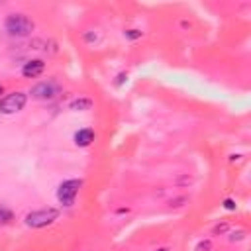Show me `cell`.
I'll return each instance as SVG.
<instances>
[{"instance_id": "cell-1", "label": "cell", "mask_w": 251, "mask_h": 251, "mask_svg": "<svg viewBox=\"0 0 251 251\" xmlns=\"http://www.w3.org/2000/svg\"><path fill=\"white\" fill-rule=\"evenodd\" d=\"M4 29L12 37H25L33 29V22L24 14H10L4 22Z\"/></svg>"}, {"instance_id": "cell-2", "label": "cell", "mask_w": 251, "mask_h": 251, "mask_svg": "<svg viewBox=\"0 0 251 251\" xmlns=\"http://www.w3.org/2000/svg\"><path fill=\"white\" fill-rule=\"evenodd\" d=\"M59 212L55 208H43V210H33L25 216V224L29 227H45L57 220Z\"/></svg>"}, {"instance_id": "cell-3", "label": "cell", "mask_w": 251, "mask_h": 251, "mask_svg": "<svg viewBox=\"0 0 251 251\" xmlns=\"http://www.w3.org/2000/svg\"><path fill=\"white\" fill-rule=\"evenodd\" d=\"M80 184H82V182L76 180V178H71V180L61 182L59 188H57V198H59V202H61L63 206H71V204L75 202L76 194H78Z\"/></svg>"}, {"instance_id": "cell-4", "label": "cell", "mask_w": 251, "mask_h": 251, "mask_svg": "<svg viewBox=\"0 0 251 251\" xmlns=\"http://www.w3.org/2000/svg\"><path fill=\"white\" fill-rule=\"evenodd\" d=\"M27 102V96L24 92H12L0 100V112L2 114H16L20 112Z\"/></svg>"}, {"instance_id": "cell-5", "label": "cell", "mask_w": 251, "mask_h": 251, "mask_svg": "<svg viewBox=\"0 0 251 251\" xmlns=\"http://www.w3.org/2000/svg\"><path fill=\"white\" fill-rule=\"evenodd\" d=\"M59 84L55 80H43L31 88V96L37 100H53L59 94Z\"/></svg>"}, {"instance_id": "cell-6", "label": "cell", "mask_w": 251, "mask_h": 251, "mask_svg": "<svg viewBox=\"0 0 251 251\" xmlns=\"http://www.w3.org/2000/svg\"><path fill=\"white\" fill-rule=\"evenodd\" d=\"M43 71H45V63H43L41 59H31V61H27V63L22 67V75H24L25 78H35V76H39Z\"/></svg>"}, {"instance_id": "cell-7", "label": "cell", "mask_w": 251, "mask_h": 251, "mask_svg": "<svg viewBox=\"0 0 251 251\" xmlns=\"http://www.w3.org/2000/svg\"><path fill=\"white\" fill-rule=\"evenodd\" d=\"M92 141H94V131H92L90 127L78 129V131L75 133V143H76L78 147H86V145H90Z\"/></svg>"}, {"instance_id": "cell-8", "label": "cell", "mask_w": 251, "mask_h": 251, "mask_svg": "<svg viewBox=\"0 0 251 251\" xmlns=\"http://www.w3.org/2000/svg\"><path fill=\"white\" fill-rule=\"evenodd\" d=\"M90 106H92L90 98H78L71 102V110H90Z\"/></svg>"}, {"instance_id": "cell-9", "label": "cell", "mask_w": 251, "mask_h": 251, "mask_svg": "<svg viewBox=\"0 0 251 251\" xmlns=\"http://www.w3.org/2000/svg\"><path fill=\"white\" fill-rule=\"evenodd\" d=\"M12 212L10 210H6V208H0V224H8V222H12Z\"/></svg>"}, {"instance_id": "cell-10", "label": "cell", "mask_w": 251, "mask_h": 251, "mask_svg": "<svg viewBox=\"0 0 251 251\" xmlns=\"http://www.w3.org/2000/svg\"><path fill=\"white\" fill-rule=\"evenodd\" d=\"M126 35H127L129 39H135V37L141 35V31H137V29H129V31H126Z\"/></svg>"}, {"instance_id": "cell-11", "label": "cell", "mask_w": 251, "mask_h": 251, "mask_svg": "<svg viewBox=\"0 0 251 251\" xmlns=\"http://www.w3.org/2000/svg\"><path fill=\"white\" fill-rule=\"evenodd\" d=\"M224 208H226V210H235V204H233V200H231V198H227V200L224 202Z\"/></svg>"}, {"instance_id": "cell-12", "label": "cell", "mask_w": 251, "mask_h": 251, "mask_svg": "<svg viewBox=\"0 0 251 251\" xmlns=\"http://www.w3.org/2000/svg\"><path fill=\"white\" fill-rule=\"evenodd\" d=\"M227 229V224H222V226H216L214 227V233H224Z\"/></svg>"}, {"instance_id": "cell-13", "label": "cell", "mask_w": 251, "mask_h": 251, "mask_svg": "<svg viewBox=\"0 0 251 251\" xmlns=\"http://www.w3.org/2000/svg\"><path fill=\"white\" fill-rule=\"evenodd\" d=\"M243 235H245V231H237V233H231L229 239H231V241H235V239L239 241V239H243Z\"/></svg>"}, {"instance_id": "cell-14", "label": "cell", "mask_w": 251, "mask_h": 251, "mask_svg": "<svg viewBox=\"0 0 251 251\" xmlns=\"http://www.w3.org/2000/svg\"><path fill=\"white\" fill-rule=\"evenodd\" d=\"M198 249H200V251H202V249H210V241H204V243H200V245H198Z\"/></svg>"}, {"instance_id": "cell-15", "label": "cell", "mask_w": 251, "mask_h": 251, "mask_svg": "<svg viewBox=\"0 0 251 251\" xmlns=\"http://www.w3.org/2000/svg\"><path fill=\"white\" fill-rule=\"evenodd\" d=\"M155 251H169V247H159V249H155Z\"/></svg>"}, {"instance_id": "cell-16", "label": "cell", "mask_w": 251, "mask_h": 251, "mask_svg": "<svg viewBox=\"0 0 251 251\" xmlns=\"http://www.w3.org/2000/svg\"><path fill=\"white\" fill-rule=\"evenodd\" d=\"M0 94H2V86H0Z\"/></svg>"}]
</instances>
